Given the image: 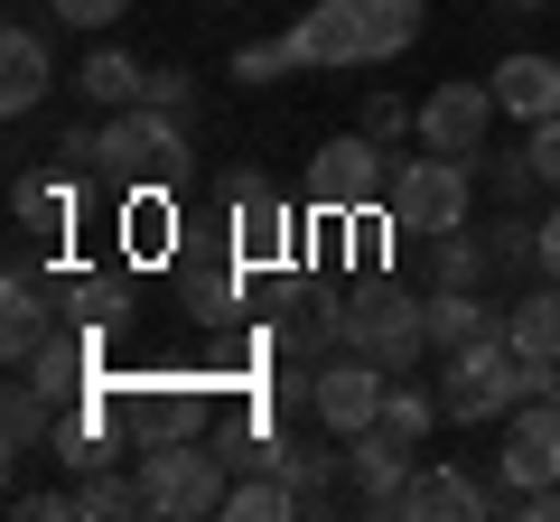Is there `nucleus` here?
<instances>
[{"label": "nucleus", "instance_id": "obj_1", "mask_svg": "<svg viewBox=\"0 0 560 522\" xmlns=\"http://www.w3.org/2000/svg\"><path fill=\"white\" fill-rule=\"evenodd\" d=\"M420 10L430 0H318L280 38H290V66L300 75H355V66H393L420 38Z\"/></svg>", "mask_w": 560, "mask_h": 522}, {"label": "nucleus", "instance_id": "obj_2", "mask_svg": "<svg viewBox=\"0 0 560 522\" xmlns=\"http://www.w3.org/2000/svg\"><path fill=\"white\" fill-rule=\"evenodd\" d=\"M318 336H327V355H364V364H383V373H420V355H430V299H411V289H383V281H355L337 308H318Z\"/></svg>", "mask_w": 560, "mask_h": 522}, {"label": "nucleus", "instance_id": "obj_3", "mask_svg": "<svg viewBox=\"0 0 560 522\" xmlns=\"http://www.w3.org/2000/svg\"><path fill=\"white\" fill-rule=\"evenodd\" d=\"M541 392H560V364L514 355L504 336L458 345V355H448V373H440V411H448V420H504L514 402H541Z\"/></svg>", "mask_w": 560, "mask_h": 522}, {"label": "nucleus", "instance_id": "obj_4", "mask_svg": "<svg viewBox=\"0 0 560 522\" xmlns=\"http://www.w3.org/2000/svg\"><path fill=\"white\" fill-rule=\"evenodd\" d=\"M383 215H393V242H440V234H458V224L477 215V168H467V159H440V150H420V159L393 168Z\"/></svg>", "mask_w": 560, "mask_h": 522}, {"label": "nucleus", "instance_id": "obj_5", "mask_svg": "<svg viewBox=\"0 0 560 522\" xmlns=\"http://www.w3.org/2000/svg\"><path fill=\"white\" fill-rule=\"evenodd\" d=\"M187 159H197V141H187V121L160 112V103H121L103 121V178L113 187H178Z\"/></svg>", "mask_w": 560, "mask_h": 522}, {"label": "nucleus", "instance_id": "obj_6", "mask_svg": "<svg viewBox=\"0 0 560 522\" xmlns=\"http://www.w3.org/2000/svg\"><path fill=\"white\" fill-rule=\"evenodd\" d=\"M140 485H150V513L160 522H206V513H224V458L206 439H160L150 458H140Z\"/></svg>", "mask_w": 560, "mask_h": 522}, {"label": "nucleus", "instance_id": "obj_7", "mask_svg": "<svg viewBox=\"0 0 560 522\" xmlns=\"http://www.w3.org/2000/svg\"><path fill=\"white\" fill-rule=\"evenodd\" d=\"M560 485V392L504 411V448H495V513H514L523 495Z\"/></svg>", "mask_w": 560, "mask_h": 522}, {"label": "nucleus", "instance_id": "obj_8", "mask_svg": "<svg viewBox=\"0 0 560 522\" xmlns=\"http://www.w3.org/2000/svg\"><path fill=\"white\" fill-rule=\"evenodd\" d=\"M393 168L401 159H383V141L374 131H346V141H327L318 159H308V205H318V215H374L383 197H393Z\"/></svg>", "mask_w": 560, "mask_h": 522}, {"label": "nucleus", "instance_id": "obj_9", "mask_svg": "<svg viewBox=\"0 0 560 522\" xmlns=\"http://www.w3.org/2000/svg\"><path fill=\"white\" fill-rule=\"evenodd\" d=\"M495 84H430L420 103V150H440V159H477L486 131H495Z\"/></svg>", "mask_w": 560, "mask_h": 522}, {"label": "nucleus", "instance_id": "obj_10", "mask_svg": "<svg viewBox=\"0 0 560 522\" xmlns=\"http://www.w3.org/2000/svg\"><path fill=\"white\" fill-rule=\"evenodd\" d=\"M383 392H393V373H383V364H364V355H346V345H337V355L318 364V411H308V420H318L327 439H355V429H364V420L383 411Z\"/></svg>", "mask_w": 560, "mask_h": 522}, {"label": "nucleus", "instance_id": "obj_11", "mask_svg": "<svg viewBox=\"0 0 560 522\" xmlns=\"http://www.w3.org/2000/svg\"><path fill=\"white\" fill-rule=\"evenodd\" d=\"M486 513H495V485H477L467 466L420 458L411 485H401V522H486Z\"/></svg>", "mask_w": 560, "mask_h": 522}, {"label": "nucleus", "instance_id": "obj_12", "mask_svg": "<svg viewBox=\"0 0 560 522\" xmlns=\"http://www.w3.org/2000/svg\"><path fill=\"white\" fill-rule=\"evenodd\" d=\"M224 205H234V252L243 261H290V205H280L271 178H224Z\"/></svg>", "mask_w": 560, "mask_h": 522}, {"label": "nucleus", "instance_id": "obj_13", "mask_svg": "<svg viewBox=\"0 0 560 522\" xmlns=\"http://www.w3.org/2000/svg\"><path fill=\"white\" fill-rule=\"evenodd\" d=\"M47 84H57V57H47V38L28 20H10V38H0V112L28 121L47 103Z\"/></svg>", "mask_w": 560, "mask_h": 522}, {"label": "nucleus", "instance_id": "obj_14", "mask_svg": "<svg viewBox=\"0 0 560 522\" xmlns=\"http://www.w3.org/2000/svg\"><path fill=\"white\" fill-rule=\"evenodd\" d=\"M486 84H495V103H504L514 121H551V112H560V57H541V47H514Z\"/></svg>", "mask_w": 560, "mask_h": 522}, {"label": "nucleus", "instance_id": "obj_15", "mask_svg": "<svg viewBox=\"0 0 560 522\" xmlns=\"http://www.w3.org/2000/svg\"><path fill=\"white\" fill-rule=\"evenodd\" d=\"M477 336H504V308H486V289H430V355H458Z\"/></svg>", "mask_w": 560, "mask_h": 522}, {"label": "nucleus", "instance_id": "obj_16", "mask_svg": "<svg viewBox=\"0 0 560 522\" xmlns=\"http://www.w3.org/2000/svg\"><path fill=\"white\" fill-rule=\"evenodd\" d=\"M504 345L560 364V281H533L523 299H504Z\"/></svg>", "mask_w": 560, "mask_h": 522}, {"label": "nucleus", "instance_id": "obj_17", "mask_svg": "<svg viewBox=\"0 0 560 522\" xmlns=\"http://www.w3.org/2000/svg\"><path fill=\"white\" fill-rule=\"evenodd\" d=\"M430 252V289H486V281H504V261H495V242L486 234H440V242H420Z\"/></svg>", "mask_w": 560, "mask_h": 522}, {"label": "nucleus", "instance_id": "obj_18", "mask_svg": "<svg viewBox=\"0 0 560 522\" xmlns=\"http://www.w3.org/2000/svg\"><path fill=\"white\" fill-rule=\"evenodd\" d=\"M10 215H20V242H66V224H75V187H66V178H20V187H10Z\"/></svg>", "mask_w": 560, "mask_h": 522}, {"label": "nucleus", "instance_id": "obj_19", "mask_svg": "<svg viewBox=\"0 0 560 522\" xmlns=\"http://www.w3.org/2000/svg\"><path fill=\"white\" fill-rule=\"evenodd\" d=\"M140 84H150V66H140L131 47H94V57L75 66V94H84V103H103V112L140 103Z\"/></svg>", "mask_w": 560, "mask_h": 522}, {"label": "nucleus", "instance_id": "obj_20", "mask_svg": "<svg viewBox=\"0 0 560 522\" xmlns=\"http://www.w3.org/2000/svg\"><path fill=\"white\" fill-rule=\"evenodd\" d=\"M290 513H308V503H300V485L280 476V466H253V476L224 495V522H290Z\"/></svg>", "mask_w": 560, "mask_h": 522}, {"label": "nucleus", "instance_id": "obj_21", "mask_svg": "<svg viewBox=\"0 0 560 522\" xmlns=\"http://www.w3.org/2000/svg\"><path fill=\"white\" fill-rule=\"evenodd\" d=\"M121 513H150V485L140 476H121V466L75 476V522H121Z\"/></svg>", "mask_w": 560, "mask_h": 522}, {"label": "nucleus", "instance_id": "obj_22", "mask_svg": "<svg viewBox=\"0 0 560 522\" xmlns=\"http://www.w3.org/2000/svg\"><path fill=\"white\" fill-rule=\"evenodd\" d=\"M84 364H94V336H47V345H38V364H28V382H47L57 402H75Z\"/></svg>", "mask_w": 560, "mask_h": 522}, {"label": "nucleus", "instance_id": "obj_23", "mask_svg": "<svg viewBox=\"0 0 560 522\" xmlns=\"http://www.w3.org/2000/svg\"><path fill=\"white\" fill-rule=\"evenodd\" d=\"M467 168H477V187H486V197H495V205H523V197H533V187H541L533 150H504V159H486V150H477V159H467Z\"/></svg>", "mask_w": 560, "mask_h": 522}, {"label": "nucleus", "instance_id": "obj_24", "mask_svg": "<svg viewBox=\"0 0 560 522\" xmlns=\"http://www.w3.org/2000/svg\"><path fill=\"white\" fill-rule=\"evenodd\" d=\"M234 75H243V84H280V75H300V66H290V38H253V47H234Z\"/></svg>", "mask_w": 560, "mask_h": 522}, {"label": "nucleus", "instance_id": "obj_25", "mask_svg": "<svg viewBox=\"0 0 560 522\" xmlns=\"http://www.w3.org/2000/svg\"><path fill=\"white\" fill-rule=\"evenodd\" d=\"M140 103H160V112H197V75H187V66H150V84H140Z\"/></svg>", "mask_w": 560, "mask_h": 522}, {"label": "nucleus", "instance_id": "obj_26", "mask_svg": "<svg viewBox=\"0 0 560 522\" xmlns=\"http://www.w3.org/2000/svg\"><path fill=\"white\" fill-rule=\"evenodd\" d=\"M364 131H374V141H401V131H420V112L401 94H374V103H364Z\"/></svg>", "mask_w": 560, "mask_h": 522}, {"label": "nucleus", "instance_id": "obj_27", "mask_svg": "<svg viewBox=\"0 0 560 522\" xmlns=\"http://www.w3.org/2000/svg\"><path fill=\"white\" fill-rule=\"evenodd\" d=\"M47 10H57L66 28H113L121 10H131V0H47Z\"/></svg>", "mask_w": 560, "mask_h": 522}, {"label": "nucleus", "instance_id": "obj_28", "mask_svg": "<svg viewBox=\"0 0 560 522\" xmlns=\"http://www.w3.org/2000/svg\"><path fill=\"white\" fill-rule=\"evenodd\" d=\"M523 150H533L541 187H560V112H551V121H533V141H523Z\"/></svg>", "mask_w": 560, "mask_h": 522}, {"label": "nucleus", "instance_id": "obj_29", "mask_svg": "<svg viewBox=\"0 0 560 522\" xmlns=\"http://www.w3.org/2000/svg\"><path fill=\"white\" fill-rule=\"evenodd\" d=\"M541 281H560V205L541 215Z\"/></svg>", "mask_w": 560, "mask_h": 522}, {"label": "nucleus", "instance_id": "obj_30", "mask_svg": "<svg viewBox=\"0 0 560 522\" xmlns=\"http://www.w3.org/2000/svg\"><path fill=\"white\" fill-rule=\"evenodd\" d=\"M495 20H541V0H486Z\"/></svg>", "mask_w": 560, "mask_h": 522}]
</instances>
